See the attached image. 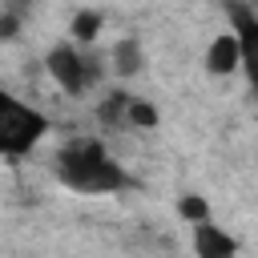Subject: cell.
Masks as SVG:
<instances>
[{
  "label": "cell",
  "mask_w": 258,
  "mask_h": 258,
  "mask_svg": "<svg viewBox=\"0 0 258 258\" xmlns=\"http://www.w3.org/2000/svg\"><path fill=\"white\" fill-rule=\"evenodd\" d=\"M52 177L64 189L81 194V198H109V194L137 189V177L117 161V153L109 149V141L97 137V133L69 137L52 153Z\"/></svg>",
  "instance_id": "1"
},
{
  "label": "cell",
  "mask_w": 258,
  "mask_h": 258,
  "mask_svg": "<svg viewBox=\"0 0 258 258\" xmlns=\"http://www.w3.org/2000/svg\"><path fill=\"white\" fill-rule=\"evenodd\" d=\"M48 129H52V117L40 105H32L0 85V161L28 157L48 137Z\"/></svg>",
  "instance_id": "2"
},
{
  "label": "cell",
  "mask_w": 258,
  "mask_h": 258,
  "mask_svg": "<svg viewBox=\"0 0 258 258\" xmlns=\"http://www.w3.org/2000/svg\"><path fill=\"white\" fill-rule=\"evenodd\" d=\"M44 73L52 77V85L64 97H89L105 81V56H101V48H85V44H73L69 36H60L44 52Z\"/></svg>",
  "instance_id": "3"
},
{
  "label": "cell",
  "mask_w": 258,
  "mask_h": 258,
  "mask_svg": "<svg viewBox=\"0 0 258 258\" xmlns=\"http://www.w3.org/2000/svg\"><path fill=\"white\" fill-rule=\"evenodd\" d=\"M226 16H230V32L238 36V48H242V77H246L250 93L258 97V12L246 4H230Z\"/></svg>",
  "instance_id": "4"
},
{
  "label": "cell",
  "mask_w": 258,
  "mask_h": 258,
  "mask_svg": "<svg viewBox=\"0 0 258 258\" xmlns=\"http://www.w3.org/2000/svg\"><path fill=\"white\" fill-rule=\"evenodd\" d=\"M189 250H194V258H238L242 254V242L226 226H218L210 218V222H202V226L189 230Z\"/></svg>",
  "instance_id": "5"
},
{
  "label": "cell",
  "mask_w": 258,
  "mask_h": 258,
  "mask_svg": "<svg viewBox=\"0 0 258 258\" xmlns=\"http://www.w3.org/2000/svg\"><path fill=\"white\" fill-rule=\"evenodd\" d=\"M202 64L210 77H230V73H242V48H238V36L230 28L214 32L206 52H202Z\"/></svg>",
  "instance_id": "6"
},
{
  "label": "cell",
  "mask_w": 258,
  "mask_h": 258,
  "mask_svg": "<svg viewBox=\"0 0 258 258\" xmlns=\"http://www.w3.org/2000/svg\"><path fill=\"white\" fill-rule=\"evenodd\" d=\"M133 97L137 93H129V89H105L101 97H97V105H93V117H97V125L101 129H129V105H133Z\"/></svg>",
  "instance_id": "7"
},
{
  "label": "cell",
  "mask_w": 258,
  "mask_h": 258,
  "mask_svg": "<svg viewBox=\"0 0 258 258\" xmlns=\"http://www.w3.org/2000/svg\"><path fill=\"white\" fill-rule=\"evenodd\" d=\"M109 64H113V73H117L121 81L137 77V73L145 69V48H141V40H137V36H121V40L113 44V52H109Z\"/></svg>",
  "instance_id": "8"
},
{
  "label": "cell",
  "mask_w": 258,
  "mask_h": 258,
  "mask_svg": "<svg viewBox=\"0 0 258 258\" xmlns=\"http://www.w3.org/2000/svg\"><path fill=\"white\" fill-rule=\"evenodd\" d=\"M101 28H105V12H97V8H77V12L69 16V40H73V44L97 48Z\"/></svg>",
  "instance_id": "9"
},
{
  "label": "cell",
  "mask_w": 258,
  "mask_h": 258,
  "mask_svg": "<svg viewBox=\"0 0 258 258\" xmlns=\"http://www.w3.org/2000/svg\"><path fill=\"white\" fill-rule=\"evenodd\" d=\"M177 218L194 230V226H202V222H210V202H206V194H181L177 198Z\"/></svg>",
  "instance_id": "10"
},
{
  "label": "cell",
  "mask_w": 258,
  "mask_h": 258,
  "mask_svg": "<svg viewBox=\"0 0 258 258\" xmlns=\"http://www.w3.org/2000/svg\"><path fill=\"white\" fill-rule=\"evenodd\" d=\"M157 121H161V113L145 97H133V105H129V129H153Z\"/></svg>",
  "instance_id": "11"
},
{
  "label": "cell",
  "mask_w": 258,
  "mask_h": 258,
  "mask_svg": "<svg viewBox=\"0 0 258 258\" xmlns=\"http://www.w3.org/2000/svg\"><path fill=\"white\" fill-rule=\"evenodd\" d=\"M20 20H24L20 8H0V40H12L20 32Z\"/></svg>",
  "instance_id": "12"
}]
</instances>
